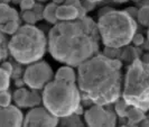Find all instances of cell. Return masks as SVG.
Segmentation results:
<instances>
[{
    "label": "cell",
    "mask_w": 149,
    "mask_h": 127,
    "mask_svg": "<svg viewBox=\"0 0 149 127\" xmlns=\"http://www.w3.org/2000/svg\"><path fill=\"white\" fill-rule=\"evenodd\" d=\"M22 19L28 25H35V22H37L39 18H38V16L36 15V13L34 10H26L22 14Z\"/></svg>",
    "instance_id": "21"
},
{
    "label": "cell",
    "mask_w": 149,
    "mask_h": 127,
    "mask_svg": "<svg viewBox=\"0 0 149 127\" xmlns=\"http://www.w3.org/2000/svg\"><path fill=\"white\" fill-rule=\"evenodd\" d=\"M58 123V117L46 107L31 108L24 118V126H57Z\"/></svg>",
    "instance_id": "9"
},
{
    "label": "cell",
    "mask_w": 149,
    "mask_h": 127,
    "mask_svg": "<svg viewBox=\"0 0 149 127\" xmlns=\"http://www.w3.org/2000/svg\"><path fill=\"white\" fill-rule=\"evenodd\" d=\"M0 67L3 69V70H5L6 72H8L10 75L13 74V72H14V67H13V65H11V63H9V62H3Z\"/></svg>",
    "instance_id": "25"
},
{
    "label": "cell",
    "mask_w": 149,
    "mask_h": 127,
    "mask_svg": "<svg viewBox=\"0 0 149 127\" xmlns=\"http://www.w3.org/2000/svg\"><path fill=\"white\" fill-rule=\"evenodd\" d=\"M81 91L72 81L54 79L45 86L42 93L43 105L58 118L76 114L81 108Z\"/></svg>",
    "instance_id": "3"
},
{
    "label": "cell",
    "mask_w": 149,
    "mask_h": 127,
    "mask_svg": "<svg viewBox=\"0 0 149 127\" xmlns=\"http://www.w3.org/2000/svg\"><path fill=\"white\" fill-rule=\"evenodd\" d=\"M65 1H66V0H53V2H55V4L58 5V6H60V5H63V4H65Z\"/></svg>",
    "instance_id": "30"
},
{
    "label": "cell",
    "mask_w": 149,
    "mask_h": 127,
    "mask_svg": "<svg viewBox=\"0 0 149 127\" xmlns=\"http://www.w3.org/2000/svg\"><path fill=\"white\" fill-rule=\"evenodd\" d=\"M55 79H58V80H66V81H72V82H76L77 81V75L75 73L74 69L71 65H64V67H61L56 73H55Z\"/></svg>",
    "instance_id": "13"
},
{
    "label": "cell",
    "mask_w": 149,
    "mask_h": 127,
    "mask_svg": "<svg viewBox=\"0 0 149 127\" xmlns=\"http://www.w3.org/2000/svg\"><path fill=\"white\" fill-rule=\"evenodd\" d=\"M137 19L143 26H149V5L142 6L137 14Z\"/></svg>",
    "instance_id": "18"
},
{
    "label": "cell",
    "mask_w": 149,
    "mask_h": 127,
    "mask_svg": "<svg viewBox=\"0 0 149 127\" xmlns=\"http://www.w3.org/2000/svg\"><path fill=\"white\" fill-rule=\"evenodd\" d=\"M63 119H65V124L67 125H76V126H82V121L80 120V118L73 114V115H71V116H68V117H65V118H63Z\"/></svg>",
    "instance_id": "24"
},
{
    "label": "cell",
    "mask_w": 149,
    "mask_h": 127,
    "mask_svg": "<svg viewBox=\"0 0 149 127\" xmlns=\"http://www.w3.org/2000/svg\"><path fill=\"white\" fill-rule=\"evenodd\" d=\"M147 36H148V41H149V26H148V33H147Z\"/></svg>",
    "instance_id": "34"
},
{
    "label": "cell",
    "mask_w": 149,
    "mask_h": 127,
    "mask_svg": "<svg viewBox=\"0 0 149 127\" xmlns=\"http://www.w3.org/2000/svg\"><path fill=\"white\" fill-rule=\"evenodd\" d=\"M122 99L129 106L149 110V64L134 59L127 69Z\"/></svg>",
    "instance_id": "6"
},
{
    "label": "cell",
    "mask_w": 149,
    "mask_h": 127,
    "mask_svg": "<svg viewBox=\"0 0 149 127\" xmlns=\"http://www.w3.org/2000/svg\"><path fill=\"white\" fill-rule=\"evenodd\" d=\"M48 42L45 34L35 25L20 26L8 43L11 56L20 64L29 65L38 62L46 53Z\"/></svg>",
    "instance_id": "5"
},
{
    "label": "cell",
    "mask_w": 149,
    "mask_h": 127,
    "mask_svg": "<svg viewBox=\"0 0 149 127\" xmlns=\"http://www.w3.org/2000/svg\"><path fill=\"white\" fill-rule=\"evenodd\" d=\"M97 27L105 47L122 48L132 42L137 32V22L127 11L111 9L99 17Z\"/></svg>",
    "instance_id": "4"
},
{
    "label": "cell",
    "mask_w": 149,
    "mask_h": 127,
    "mask_svg": "<svg viewBox=\"0 0 149 127\" xmlns=\"http://www.w3.org/2000/svg\"><path fill=\"white\" fill-rule=\"evenodd\" d=\"M86 1H90V2H93V4H97V2H100L102 0H86Z\"/></svg>",
    "instance_id": "33"
},
{
    "label": "cell",
    "mask_w": 149,
    "mask_h": 127,
    "mask_svg": "<svg viewBox=\"0 0 149 127\" xmlns=\"http://www.w3.org/2000/svg\"><path fill=\"white\" fill-rule=\"evenodd\" d=\"M114 104H116V106H114V110H116V112H117V115L120 116V117H126V116H127L128 109H129L130 106L128 105L123 99L117 100Z\"/></svg>",
    "instance_id": "19"
},
{
    "label": "cell",
    "mask_w": 149,
    "mask_h": 127,
    "mask_svg": "<svg viewBox=\"0 0 149 127\" xmlns=\"http://www.w3.org/2000/svg\"><path fill=\"white\" fill-rule=\"evenodd\" d=\"M57 8L58 5H56L55 2L52 4H48L43 10V18H44L46 22H48L49 24H57L58 19H57Z\"/></svg>",
    "instance_id": "14"
},
{
    "label": "cell",
    "mask_w": 149,
    "mask_h": 127,
    "mask_svg": "<svg viewBox=\"0 0 149 127\" xmlns=\"http://www.w3.org/2000/svg\"><path fill=\"white\" fill-rule=\"evenodd\" d=\"M143 62H146L147 64H149V53L148 54H146V55H143V59H142Z\"/></svg>",
    "instance_id": "31"
},
{
    "label": "cell",
    "mask_w": 149,
    "mask_h": 127,
    "mask_svg": "<svg viewBox=\"0 0 149 127\" xmlns=\"http://www.w3.org/2000/svg\"><path fill=\"white\" fill-rule=\"evenodd\" d=\"M19 5H20V8H22V11L31 10L36 6V0H20Z\"/></svg>",
    "instance_id": "23"
},
{
    "label": "cell",
    "mask_w": 149,
    "mask_h": 127,
    "mask_svg": "<svg viewBox=\"0 0 149 127\" xmlns=\"http://www.w3.org/2000/svg\"><path fill=\"white\" fill-rule=\"evenodd\" d=\"M114 2H118V4H123V2H127L128 0H113Z\"/></svg>",
    "instance_id": "32"
},
{
    "label": "cell",
    "mask_w": 149,
    "mask_h": 127,
    "mask_svg": "<svg viewBox=\"0 0 149 127\" xmlns=\"http://www.w3.org/2000/svg\"><path fill=\"white\" fill-rule=\"evenodd\" d=\"M7 48H8V45L0 44V61L3 60L7 56Z\"/></svg>",
    "instance_id": "26"
},
{
    "label": "cell",
    "mask_w": 149,
    "mask_h": 127,
    "mask_svg": "<svg viewBox=\"0 0 149 127\" xmlns=\"http://www.w3.org/2000/svg\"><path fill=\"white\" fill-rule=\"evenodd\" d=\"M132 42L134 43V45H138L139 46V45H141L143 43V36L140 35V34H136L134 39H132Z\"/></svg>",
    "instance_id": "27"
},
{
    "label": "cell",
    "mask_w": 149,
    "mask_h": 127,
    "mask_svg": "<svg viewBox=\"0 0 149 127\" xmlns=\"http://www.w3.org/2000/svg\"><path fill=\"white\" fill-rule=\"evenodd\" d=\"M19 28H20V26H19V20H9V22L0 25L1 32L5 33V34H9V35L16 34Z\"/></svg>",
    "instance_id": "17"
},
{
    "label": "cell",
    "mask_w": 149,
    "mask_h": 127,
    "mask_svg": "<svg viewBox=\"0 0 149 127\" xmlns=\"http://www.w3.org/2000/svg\"><path fill=\"white\" fill-rule=\"evenodd\" d=\"M24 118L22 110L16 106L0 107V126H22Z\"/></svg>",
    "instance_id": "10"
},
{
    "label": "cell",
    "mask_w": 149,
    "mask_h": 127,
    "mask_svg": "<svg viewBox=\"0 0 149 127\" xmlns=\"http://www.w3.org/2000/svg\"><path fill=\"white\" fill-rule=\"evenodd\" d=\"M140 124H141V125H143V126H149V118H148V117H145V119L142 120Z\"/></svg>",
    "instance_id": "29"
},
{
    "label": "cell",
    "mask_w": 149,
    "mask_h": 127,
    "mask_svg": "<svg viewBox=\"0 0 149 127\" xmlns=\"http://www.w3.org/2000/svg\"><path fill=\"white\" fill-rule=\"evenodd\" d=\"M39 1H46V0H39Z\"/></svg>",
    "instance_id": "35"
},
{
    "label": "cell",
    "mask_w": 149,
    "mask_h": 127,
    "mask_svg": "<svg viewBox=\"0 0 149 127\" xmlns=\"http://www.w3.org/2000/svg\"><path fill=\"white\" fill-rule=\"evenodd\" d=\"M97 22L83 17L71 22H58L48 34V51L53 59L71 67H79L97 55L100 48Z\"/></svg>",
    "instance_id": "1"
},
{
    "label": "cell",
    "mask_w": 149,
    "mask_h": 127,
    "mask_svg": "<svg viewBox=\"0 0 149 127\" xmlns=\"http://www.w3.org/2000/svg\"><path fill=\"white\" fill-rule=\"evenodd\" d=\"M143 110L137 108V107H132L130 106L127 112V117L130 124H140L142 120L145 119V114Z\"/></svg>",
    "instance_id": "15"
},
{
    "label": "cell",
    "mask_w": 149,
    "mask_h": 127,
    "mask_svg": "<svg viewBox=\"0 0 149 127\" xmlns=\"http://www.w3.org/2000/svg\"><path fill=\"white\" fill-rule=\"evenodd\" d=\"M0 44H6V39H5V36H3L1 29H0Z\"/></svg>",
    "instance_id": "28"
},
{
    "label": "cell",
    "mask_w": 149,
    "mask_h": 127,
    "mask_svg": "<svg viewBox=\"0 0 149 127\" xmlns=\"http://www.w3.org/2000/svg\"><path fill=\"white\" fill-rule=\"evenodd\" d=\"M122 63L97 54L77 67V86L84 99L109 106L122 97Z\"/></svg>",
    "instance_id": "2"
},
{
    "label": "cell",
    "mask_w": 149,
    "mask_h": 127,
    "mask_svg": "<svg viewBox=\"0 0 149 127\" xmlns=\"http://www.w3.org/2000/svg\"><path fill=\"white\" fill-rule=\"evenodd\" d=\"M10 76L8 72L0 67V91L8 90L10 87Z\"/></svg>",
    "instance_id": "20"
},
{
    "label": "cell",
    "mask_w": 149,
    "mask_h": 127,
    "mask_svg": "<svg viewBox=\"0 0 149 127\" xmlns=\"http://www.w3.org/2000/svg\"><path fill=\"white\" fill-rule=\"evenodd\" d=\"M9 20H19V15L16 9L9 7L5 2H0V25Z\"/></svg>",
    "instance_id": "12"
},
{
    "label": "cell",
    "mask_w": 149,
    "mask_h": 127,
    "mask_svg": "<svg viewBox=\"0 0 149 127\" xmlns=\"http://www.w3.org/2000/svg\"><path fill=\"white\" fill-rule=\"evenodd\" d=\"M11 95L8 92L7 90L0 91V107H8L11 104Z\"/></svg>",
    "instance_id": "22"
},
{
    "label": "cell",
    "mask_w": 149,
    "mask_h": 127,
    "mask_svg": "<svg viewBox=\"0 0 149 127\" xmlns=\"http://www.w3.org/2000/svg\"><path fill=\"white\" fill-rule=\"evenodd\" d=\"M84 120L89 126H114L117 123L116 114L105 109L102 105H94L84 112Z\"/></svg>",
    "instance_id": "8"
},
{
    "label": "cell",
    "mask_w": 149,
    "mask_h": 127,
    "mask_svg": "<svg viewBox=\"0 0 149 127\" xmlns=\"http://www.w3.org/2000/svg\"><path fill=\"white\" fill-rule=\"evenodd\" d=\"M28 93H29V90L25 89V88H19L16 90L14 96H13V99H14L16 105L20 108H26Z\"/></svg>",
    "instance_id": "16"
},
{
    "label": "cell",
    "mask_w": 149,
    "mask_h": 127,
    "mask_svg": "<svg viewBox=\"0 0 149 127\" xmlns=\"http://www.w3.org/2000/svg\"><path fill=\"white\" fill-rule=\"evenodd\" d=\"M54 72L47 62H35L29 64L24 73V83L30 89L40 90L53 80Z\"/></svg>",
    "instance_id": "7"
},
{
    "label": "cell",
    "mask_w": 149,
    "mask_h": 127,
    "mask_svg": "<svg viewBox=\"0 0 149 127\" xmlns=\"http://www.w3.org/2000/svg\"><path fill=\"white\" fill-rule=\"evenodd\" d=\"M79 18V10L72 5L63 4L57 8V19L58 22H71Z\"/></svg>",
    "instance_id": "11"
}]
</instances>
